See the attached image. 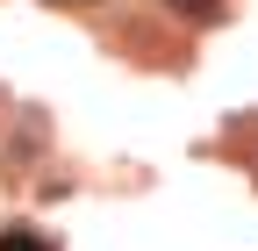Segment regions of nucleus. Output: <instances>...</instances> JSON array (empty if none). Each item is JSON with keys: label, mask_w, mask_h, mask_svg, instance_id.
I'll return each mask as SVG.
<instances>
[{"label": "nucleus", "mask_w": 258, "mask_h": 251, "mask_svg": "<svg viewBox=\"0 0 258 251\" xmlns=\"http://www.w3.org/2000/svg\"><path fill=\"white\" fill-rule=\"evenodd\" d=\"M172 8H179V15H215L222 0H172Z\"/></svg>", "instance_id": "nucleus-2"}, {"label": "nucleus", "mask_w": 258, "mask_h": 251, "mask_svg": "<svg viewBox=\"0 0 258 251\" xmlns=\"http://www.w3.org/2000/svg\"><path fill=\"white\" fill-rule=\"evenodd\" d=\"M0 251H50L36 230H0Z\"/></svg>", "instance_id": "nucleus-1"}]
</instances>
